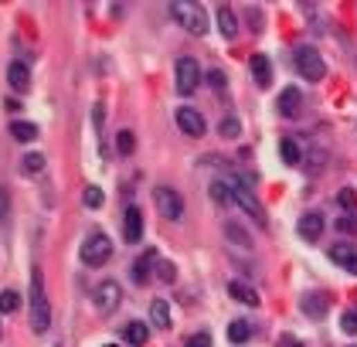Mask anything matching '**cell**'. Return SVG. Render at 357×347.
<instances>
[{
  "mask_svg": "<svg viewBox=\"0 0 357 347\" xmlns=\"http://www.w3.org/2000/svg\"><path fill=\"white\" fill-rule=\"evenodd\" d=\"M122 341L133 347H143L150 341V323H143V320H129L126 327H122Z\"/></svg>",
  "mask_w": 357,
  "mask_h": 347,
  "instance_id": "13",
  "label": "cell"
},
{
  "mask_svg": "<svg viewBox=\"0 0 357 347\" xmlns=\"http://www.w3.org/2000/svg\"><path fill=\"white\" fill-rule=\"evenodd\" d=\"M228 296L241 303V307H259V293L248 283H228Z\"/></svg>",
  "mask_w": 357,
  "mask_h": 347,
  "instance_id": "18",
  "label": "cell"
},
{
  "mask_svg": "<svg viewBox=\"0 0 357 347\" xmlns=\"http://www.w3.org/2000/svg\"><path fill=\"white\" fill-rule=\"evenodd\" d=\"M3 218H7V191L0 188V222H3Z\"/></svg>",
  "mask_w": 357,
  "mask_h": 347,
  "instance_id": "37",
  "label": "cell"
},
{
  "mask_svg": "<svg viewBox=\"0 0 357 347\" xmlns=\"http://www.w3.org/2000/svg\"><path fill=\"white\" fill-rule=\"evenodd\" d=\"M170 14H174V21L187 31V35H204L208 31V14H204V7L201 3H191V0H177V3H170Z\"/></svg>",
  "mask_w": 357,
  "mask_h": 347,
  "instance_id": "1",
  "label": "cell"
},
{
  "mask_svg": "<svg viewBox=\"0 0 357 347\" xmlns=\"http://www.w3.org/2000/svg\"><path fill=\"white\" fill-rule=\"evenodd\" d=\"M279 154H282V160H286L289 167H296V163H300V147H296V140H282Z\"/></svg>",
  "mask_w": 357,
  "mask_h": 347,
  "instance_id": "25",
  "label": "cell"
},
{
  "mask_svg": "<svg viewBox=\"0 0 357 347\" xmlns=\"http://www.w3.org/2000/svg\"><path fill=\"white\" fill-rule=\"evenodd\" d=\"M21 167H24V174H41L44 170V157L41 154H28L21 160Z\"/></svg>",
  "mask_w": 357,
  "mask_h": 347,
  "instance_id": "27",
  "label": "cell"
},
{
  "mask_svg": "<svg viewBox=\"0 0 357 347\" xmlns=\"http://www.w3.org/2000/svg\"><path fill=\"white\" fill-rule=\"evenodd\" d=\"M150 327H157V330L170 327V303L167 300H150Z\"/></svg>",
  "mask_w": 357,
  "mask_h": 347,
  "instance_id": "20",
  "label": "cell"
},
{
  "mask_svg": "<svg viewBox=\"0 0 357 347\" xmlns=\"http://www.w3.org/2000/svg\"><path fill=\"white\" fill-rule=\"evenodd\" d=\"M51 327V310L44 300V283H41V269L31 272V330L44 334Z\"/></svg>",
  "mask_w": 357,
  "mask_h": 347,
  "instance_id": "2",
  "label": "cell"
},
{
  "mask_svg": "<svg viewBox=\"0 0 357 347\" xmlns=\"http://www.w3.org/2000/svg\"><path fill=\"white\" fill-rule=\"evenodd\" d=\"M208 82H211V89H214V92H225V85H228L225 72H218V69H214V72H208Z\"/></svg>",
  "mask_w": 357,
  "mask_h": 347,
  "instance_id": "33",
  "label": "cell"
},
{
  "mask_svg": "<svg viewBox=\"0 0 357 347\" xmlns=\"http://www.w3.org/2000/svg\"><path fill=\"white\" fill-rule=\"evenodd\" d=\"M330 259H333L340 269H347L351 276H357V249H354V245H344V242H337V245L330 249Z\"/></svg>",
  "mask_w": 357,
  "mask_h": 347,
  "instance_id": "12",
  "label": "cell"
},
{
  "mask_svg": "<svg viewBox=\"0 0 357 347\" xmlns=\"http://www.w3.org/2000/svg\"><path fill=\"white\" fill-rule=\"evenodd\" d=\"M327 310H330V296L327 293H306L303 296V313L306 317L320 320V317H327Z\"/></svg>",
  "mask_w": 357,
  "mask_h": 347,
  "instance_id": "15",
  "label": "cell"
},
{
  "mask_svg": "<svg viewBox=\"0 0 357 347\" xmlns=\"http://www.w3.org/2000/svg\"><path fill=\"white\" fill-rule=\"evenodd\" d=\"M184 347H211V337H208V334H194Z\"/></svg>",
  "mask_w": 357,
  "mask_h": 347,
  "instance_id": "35",
  "label": "cell"
},
{
  "mask_svg": "<svg viewBox=\"0 0 357 347\" xmlns=\"http://www.w3.org/2000/svg\"><path fill=\"white\" fill-rule=\"evenodd\" d=\"M248 337H252V323L248 320H232L228 323V341L232 344H245Z\"/></svg>",
  "mask_w": 357,
  "mask_h": 347,
  "instance_id": "23",
  "label": "cell"
},
{
  "mask_svg": "<svg viewBox=\"0 0 357 347\" xmlns=\"http://www.w3.org/2000/svg\"><path fill=\"white\" fill-rule=\"evenodd\" d=\"M293 62H296V72L306 78V82H320V78L327 75V65H323V58H320V51L313 44H300L293 51Z\"/></svg>",
  "mask_w": 357,
  "mask_h": 347,
  "instance_id": "4",
  "label": "cell"
},
{
  "mask_svg": "<svg viewBox=\"0 0 357 347\" xmlns=\"http://www.w3.org/2000/svg\"><path fill=\"white\" fill-rule=\"evenodd\" d=\"M225 184H228V191H232V197H235L238 208H241V211H245L248 218H255L259 225H266V211H262V204L255 201L252 188H248V184H241V177H235V174H232V177H228Z\"/></svg>",
  "mask_w": 357,
  "mask_h": 347,
  "instance_id": "5",
  "label": "cell"
},
{
  "mask_svg": "<svg viewBox=\"0 0 357 347\" xmlns=\"http://www.w3.org/2000/svg\"><path fill=\"white\" fill-rule=\"evenodd\" d=\"M133 140H136V136H133L129 130H119V136H116V150H119L122 157H129V154H133V147H136Z\"/></svg>",
  "mask_w": 357,
  "mask_h": 347,
  "instance_id": "26",
  "label": "cell"
},
{
  "mask_svg": "<svg viewBox=\"0 0 357 347\" xmlns=\"http://www.w3.org/2000/svg\"><path fill=\"white\" fill-rule=\"evenodd\" d=\"M10 136H14L17 143H31V140H38V126H35V123H24V119H14V123H10Z\"/></svg>",
  "mask_w": 357,
  "mask_h": 347,
  "instance_id": "21",
  "label": "cell"
},
{
  "mask_svg": "<svg viewBox=\"0 0 357 347\" xmlns=\"http://www.w3.org/2000/svg\"><path fill=\"white\" fill-rule=\"evenodd\" d=\"M337 229H340V231H351V235H357V218H340V222H337Z\"/></svg>",
  "mask_w": 357,
  "mask_h": 347,
  "instance_id": "36",
  "label": "cell"
},
{
  "mask_svg": "<svg viewBox=\"0 0 357 347\" xmlns=\"http://www.w3.org/2000/svg\"><path fill=\"white\" fill-rule=\"evenodd\" d=\"M340 330H344V334H357V307L340 313Z\"/></svg>",
  "mask_w": 357,
  "mask_h": 347,
  "instance_id": "29",
  "label": "cell"
},
{
  "mask_svg": "<svg viewBox=\"0 0 357 347\" xmlns=\"http://www.w3.org/2000/svg\"><path fill=\"white\" fill-rule=\"evenodd\" d=\"M92 303L99 313H113V310L122 303V290H119L116 279H102L99 286H95V293H92Z\"/></svg>",
  "mask_w": 357,
  "mask_h": 347,
  "instance_id": "7",
  "label": "cell"
},
{
  "mask_svg": "<svg viewBox=\"0 0 357 347\" xmlns=\"http://www.w3.org/2000/svg\"><path fill=\"white\" fill-rule=\"evenodd\" d=\"M252 78H255L259 89H269V85H273V65H269L266 55H252Z\"/></svg>",
  "mask_w": 357,
  "mask_h": 347,
  "instance_id": "16",
  "label": "cell"
},
{
  "mask_svg": "<svg viewBox=\"0 0 357 347\" xmlns=\"http://www.w3.org/2000/svg\"><path fill=\"white\" fill-rule=\"evenodd\" d=\"M300 109H303V92L293 89V85H286V92L279 96V113L293 119V116H300Z\"/></svg>",
  "mask_w": 357,
  "mask_h": 347,
  "instance_id": "14",
  "label": "cell"
},
{
  "mask_svg": "<svg viewBox=\"0 0 357 347\" xmlns=\"http://www.w3.org/2000/svg\"><path fill=\"white\" fill-rule=\"evenodd\" d=\"M113 259V242H109V235L106 231H89L85 235V242H82V263L85 266H106Z\"/></svg>",
  "mask_w": 357,
  "mask_h": 347,
  "instance_id": "3",
  "label": "cell"
},
{
  "mask_svg": "<svg viewBox=\"0 0 357 347\" xmlns=\"http://www.w3.org/2000/svg\"><path fill=\"white\" fill-rule=\"evenodd\" d=\"M177 126L187 133V136H204V116L191 106H181L177 109Z\"/></svg>",
  "mask_w": 357,
  "mask_h": 347,
  "instance_id": "10",
  "label": "cell"
},
{
  "mask_svg": "<svg viewBox=\"0 0 357 347\" xmlns=\"http://www.w3.org/2000/svg\"><path fill=\"white\" fill-rule=\"evenodd\" d=\"M218 28H221V35H225L228 41L238 35V17L228 10V7H221V10H218Z\"/></svg>",
  "mask_w": 357,
  "mask_h": 347,
  "instance_id": "22",
  "label": "cell"
},
{
  "mask_svg": "<svg viewBox=\"0 0 357 347\" xmlns=\"http://www.w3.org/2000/svg\"><path fill=\"white\" fill-rule=\"evenodd\" d=\"M160 266V256H157V249H147L140 259H136V266H133V283L136 286H143L147 279H150V272Z\"/></svg>",
  "mask_w": 357,
  "mask_h": 347,
  "instance_id": "11",
  "label": "cell"
},
{
  "mask_svg": "<svg viewBox=\"0 0 357 347\" xmlns=\"http://www.w3.org/2000/svg\"><path fill=\"white\" fill-rule=\"evenodd\" d=\"M238 133H241V123H238L235 116L221 119V136H238Z\"/></svg>",
  "mask_w": 357,
  "mask_h": 347,
  "instance_id": "32",
  "label": "cell"
},
{
  "mask_svg": "<svg viewBox=\"0 0 357 347\" xmlns=\"http://www.w3.org/2000/svg\"><path fill=\"white\" fill-rule=\"evenodd\" d=\"M157 279H160V283H174V279H177L174 263H160V266H157Z\"/></svg>",
  "mask_w": 357,
  "mask_h": 347,
  "instance_id": "31",
  "label": "cell"
},
{
  "mask_svg": "<svg viewBox=\"0 0 357 347\" xmlns=\"http://www.w3.org/2000/svg\"><path fill=\"white\" fill-rule=\"evenodd\" d=\"M225 235H228V238H235V242L241 245V249H252V238H248L245 231L238 229L235 222H228V225H225Z\"/></svg>",
  "mask_w": 357,
  "mask_h": 347,
  "instance_id": "28",
  "label": "cell"
},
{
  "mask_svg": "<svg viewBox=\"0 0 357 347\" xmlns=\"http://www.w3.org/2000/svg\"><path fill=\"white\" fill-rule=\"evenodd\" d=\"M21 307V293L17 290H0V313H14Z\"/></svg>",
  "mask_w": 357,
  "mask_h": 347,
  "instance_id": "24",
  "label": "cell"
},
{
  "mask_svg": "<svg viewBox=\"0 0 357 347\" xmlns=\"http://www.w3.org/2000/svg\"><path fill=\"white\" fill-rule=\"evenodd\" d=\"M7 82H10L17 92H28V89H31V72H28V65H24V62H10V65H7Z\"/></svg>",
  "mask_w": 357,
  "mask_h": 347,
  "instance_id": "17",
  "label": "cell"
},
{
  "mask_svg": "<svg viewBox=\"0 0 357 347\" xmlns=\"http://www.w3.org/2000/svg\"><path fill=\"white\" fill-rule=\"evenodd\" d=\"M82 201H85V208H102V201H106V197H102L99 188H85V197H82Z\"/></svg>",
  "mask_w": 357,
  "mask_h": 347,
  "instance_id": "30",
  "label": "cell"
},
{
  "mask_svg": "<svg viewBox=\"0 0 357 347\" xmlns=\"http://www.w3.org/2000/svg\"><path fill=\"white\" fill-rule=\"evenodd\" d=\"M279 347H303V344H300V341H296V337H293V334H286V337H282V341H279Z\"/></svg>",
  "mask_w": 357,
  "mask_h": 347,
  "instance_id": "38",
  "label": "cell"
},
{
  "mask_svg": "<svg viewBox=\"0 0 357 347\" xmlns=\"http://www.w3.org/2000/svg\"><path fill=\"white\" fill-rule=\"evenodd\" d=\"M337 197H340V204H344V208H351V211L357 208V194L351 191V188H344V191L337 194Z\"/></svg>",
  "mask_w": 357,
  "mask_h": 347,
  "instance_id": "34",
  "label": "cell"
},
{
  "mask_svg": "<svg viewBox=\"0 0 357 347\" xmlns=\"http://www.w3.org/2000/svg\"><path fill=\"white\" fill-rule=\"evenodd\" d=\"M122 238H126L129 245L143 238V211H140L136 204H129L126 215H122Z\"/></svg>",
  "mask_w": 357,
  "mask_h": 347,
  "instance_id": "9",
  "label": "cell"
},
{
  "mask_svg": "<svg viewBox=\"0 0 357 347\" xmlns=\"http://www.w3.org/2000/svg\"><path fill=\"white\" fill-rule=\"evenodd\" d=\"M106 347H113V344H106Z\"/></svg>",
  "mask_w": 357,
  "mask_h": 347,
  "instance_id": "39",
  "label": "cell"
},
{
  "mask_svg": "<svg viewBox=\"0 0 357 347\" xmlns=\"http://www.w3.org/2000/svg\"><path fill=\"white\" fill-rule=\"evenodd\" d=\"M320 235H323V218H320L317 211L303 215V218H300V238H306V242H317Z\"/></svg>",
  "mask_w": 357,
  "mask_h": 347,
  "instance_id": "19",
  "label": "cell"
},
{
  "mask_svg": "<svg viewBox=\"0 0 357 347\" xmlns=\"http://www.w3.org/2000/svg\"><path fill=\"white\" fill-rule=\"evenodd\" d=\"M174 82H177V92H181V96H191V92H194V89L201 85V65H198V58H191V55L177 58Z\"/></svg>",
  "mask_w": 357,
  "mask_h": 347,
  "instance_id": "6",
  "label": "cell"
},
{
  "mask_svg": "<svg viewBox=\"0 0 357 347\" xmlns=\"http://www.w3.org/2000/svg\"><path fill=\"white\" fill-rule=\"evenodd\" d=\"M154 201H157V211L167 222H181V215H184V197L174 191V188H157V191H154Z\"/></svg>",
  "mask_w": 357,
  "mask_h": 347,
  "instance_id": "8",
  "label": "cell"
}]
</instances>
